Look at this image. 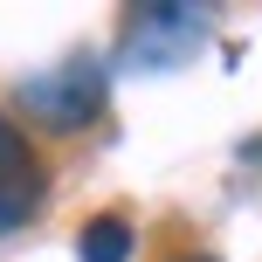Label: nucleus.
I'll return each mask as SVG.
<instances>
[{"label":"nucleus","mask_w":262,"mask_h":262,"mask_svg":"<svg viewBox=\"0 0 262 262\" xmlns=\"http://www.w3.org/2000/svg\"><path fill=\"white\" fill-rule=\"evenodd\" d=\"M111 104V76L97 55H69V62L41 69V76H28L21 90H14V111H21L35 131H49V138H76V131H90L104 118Z\"/></svg>","instance_id":"nucleus-1"},{"label":"nucleus","mask_w":262,"mask_h":262,"mask_svg":"<svg viewBox=\"0 0 262 262\" xmlns=\"http://www.w3.org/2000/svg\"><path fill=\"white\" fill-rule=\"evenodd\" d=\"M200 35H207V14H193V7H138L124 21V62L172 69L200 49Z\"/></svg>","instance_id":"nucleus-2"},{"label":"nucleus","mask_w":262,"mask_h":262,"mask_svg":"<svg viewBox=\"0 0 262 262\" xmlns=\"http://www.w3.org/2000/svg\"><path fill=\"white\" fill-rule=\"evenodd\" d=\"M41 200V166H35V145L28 131L0 111V235L14 221H28V207Z\"/></svg>","instance_id":"nucleus-3"},{"label":"nucleus","mask_w":262,"mask_h":262,"mask_svg":"<svg viewBox=\"0 0 262 262\" xmlns=\"http://www.w3.org/2000/svg\"><path fill=\"white\" fill-rule=\"evenodd\" d=\"M76 262H131V221H124V214H97V221H83Z\"/></svg>","instance_id":"nucleus-4"},{"label":"nucleus","mask_w":262,"mask_h":262,"mask_svg":"<svg viewBox=\"0 0 262 262\" xmlns=\"http://www.w3.org/2000/svg\"><path fill=\"white\" fill-rule=\"evenodd\" d=\"M172 262H214V255H172Z\"/></svg>","instance_id":"nucleus-5"}]
</instances>
